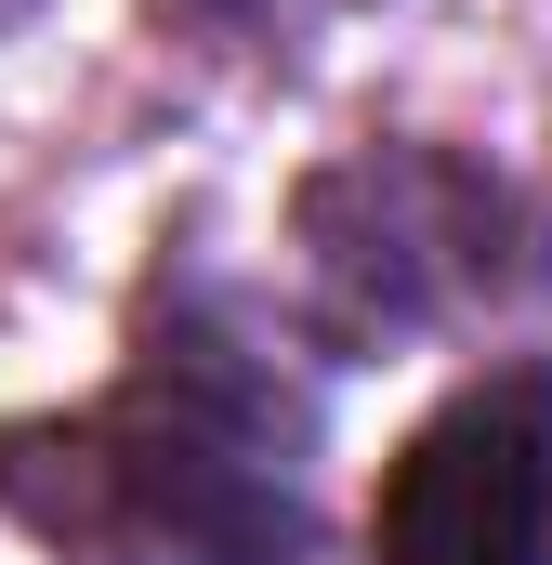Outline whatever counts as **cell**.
Masks as SVG:
<instances>
[{"label": "cell", "instance_id": "obj_1", "mask_svg": "<svg viewBox=\"0 0 552 565\" xmlns=\"http://www.w3.org/2000/svg\"><path fill=\"white\" fill-rule=\"evenodd\" d=\"M66 473H40L0 434V500L40 540L93 565H289L302 553V395L224 329H158L119 408L40 434Z\"/></svg>", "mask_w": 552, "mask_h": 565}, {"label": "cell", "instance_id": "obj_2", "mask_svg": "<svg viewBox=\"0 0 552 565\" xmlns=\"http://www.w3.org/2000/svg\"><path fill=\"white\" fill-rule=\"evenodd\" d=\"M302 264L355 342H408L527 277V211L434 145H369L302 184Z\"/></svg>", "mask_w": 552, "mask_h": 565}, {"label": "cell", "instance_id": "obj_3", "mask_svg": "<svg viewBox=\"0 0 552 565\" xmlns=\"http://www.w3.org/2000/svg\"><path fill=\"white\" fill-rule=\"evenodd\" d=\"M382 565H552V369H487L395 447Z\"/></svg>", "mask_w": 552, "mask_h": 565}]
</instances>
